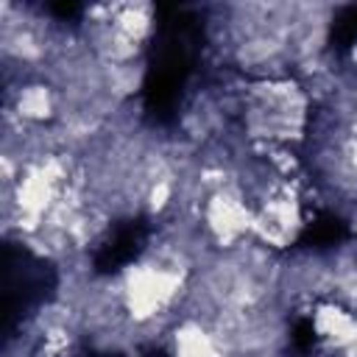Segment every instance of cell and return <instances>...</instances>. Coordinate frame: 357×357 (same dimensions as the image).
<instances>
[{
	"instance_id": "obj_7",
	"label": "cell",
	"mask_w": 357,
	"mask_h": 357,
	"mask_svg": "<svg viewBox=\"0 0 357 357\" xmlns=\"http://www.w3.org/2000/svg\"><path fill=\"white\" fill-rule=\"evenodd\" d=\"M346 67L357 75V36H354V42H351L349 50H346Z\"/></svg>"
},
{
	"instance_id": "obj_5",
	"label": "cell",
	"mask_w": 357,
	"mask_h": 357,
	"mask_svg": "<svg viewBox=\"0 0 357 357\" xmlns=\"http://www.w3.org/2000/svg\"><path fill=\"white\" fill-rule=\"evenodd\" d=\"M109 20L137 45L145 47V42L156 31V8L151 3L134 0V3H109Z\"/></svg>"
},
{
	"instance_id": "obj_3",
	"label": "cell",
	"mask_w": 357,
	"mask_h": 357,
	"mask_svg": "<svg viewBox=\"0 0 357 357\" xmlns=\"http://www.w3.org/2000/svg\"><path fill=\"white\" fill-rule=\"evenodd\" d=\"M310 329L324 354L337 357L346 346L357 340V312L335 298H321L310 307Z\"/></svg>"
},
{
	"instance_id": "obj_4",
	"label": "cell",
	"mask_w": 357,
	"mask_h": 357,
	"mask_svg": "<svg viewBox=\"0 0 357 357\" xmlns=\"http://www.w3.org/2000/svg\"><path fill=\"white\" fill-rule=\"evenodd\" d=\"M162 346L167 357H229L220 335L206 321L190 315H178V321L165 335Z\"/></svg>"
},
{
	"instance_id": "obj_2",
	"label": "cell",
	"mask_w": 357,
	"mask_h": 357,
	"mask_svg": "<svg viewBox=\"0 0 357 357\" xmlns=\"http://www.w3.org/2000/svg\"><path fill=\"white\" fill-rule=\"evenodd\" d=\"M3 109L11 112L25 126H53L61 112V98L50 81L36 75L6 84Z\"/></svg>"
},
{
	"instance_id": "obj_9",
	"label": "cell",
	"mask_w": 357,
	"mask_h": 357,
	"mask_svg": "<svg viewBox=\"0 0 357 357\" xmlns=\"http://www.w3.org/2000/svg\"><path fill=\"white\" fill-rule=\"evenodd\" d=\"M248 357H284V351H268V354H248Z\"/></svg>"
},
{
	"instance_id": "obj_1",
	"label": "cell",
	"mask_w": 357,
	"mask_h": 357,
	"mask_svg": "<svg viewBox=\"0 0 357 357\" xmlns=\"http://www.w3.org/2000/svg\"><path fill=\"white\" fill-rule=\"evenodd\" d=\"M198 220L215 251H231L240 243L251 240L254 204L245 198V192L237 184H229V187L212 190L201 201Z\"/></svg>"
},
{
	"instance_id": "obj_6",
	"label": "cell",
	"mask_w": 357,
	"mask_h": 357,
	"mask_svg": "<svg viewBox=\"0 0 357 357\" xmlns=\"http://www.w3.org/2000/svg\"><path fill=\"white\" fill-rule=\"evenodd\" d=\"M145 59L139 61H131V64H103V89L120 100V103H128L134 100V95L142 89L145 84Z\"/></svg>"
},
{
	"instance_id": "obj_8",
	"label": "cell",
	"mask_w": 357,
	"mask_h": 357,
	"mask_svg": "<svg viewBox=\"0 0 357 357\" xmlns=\"http://www.w3.org/2000/svg\"><path fill=\"white\" fill-rule=\"evenodd\" d=\"M337 357H357V340H354L351 346H346V349H343Z\"/></svg>"
}]
</instances>
